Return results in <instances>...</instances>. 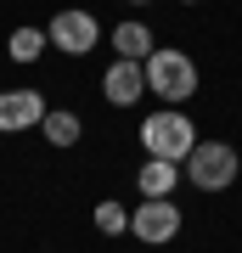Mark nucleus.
<instances>
[{
	"label": "nucleus",
	"instance_id": "f257e3e1",
	"mask_svg": "<svg viewBox=\"0 0 242 253\" xmlns=\"http://www.w3.org/2000/svg\"><path fill=\"white\" fill-rule=\"evenodd\" d=\"M141 146H146V158L186 163L192 146H197V129H192V118L180 113V107H163V113H152V118L141 124Z\"/></svg>",
	"mask_w": 242,
	"mask_h": 253
},
{
	"label": "nucleus",
	"instance_id": "f03ea898",
	"mask_svg": "<svg viewBox=\"0 0 242 253\" xmlns=\"http://www.w3.org/2000/svg\"><path fill=\"white\" fill-rule=\"evenodd\" d=\"M146 90H158L169 107H180V101L197 90V62L186 51H152L146 56Z\"/></svg>",
	"mask_w": 242,
	"mask_h": 253
},
{
	"label": "nucleus",
	"instance_id": "7ed1b4c3",
	"mask_svg": "<svg viewBox=\"0 0 242 253\" xmlns=\"http://www.w3.org/2000/svg\"><path fill=\"white\" fill-rule=\"evenodd\" d=\"M186 174H192L197 191H225V186L237 180V152L225 141H197L192 158H186Z\"/></svg>",
	"mask_w": 242,
	"mask_h": 253
},
{
	"label": "nucleus",
	"instance_id": "20e7f679",
	"mask_svg": "<svg viewBox=\"0 0 242 253\" xmlns=\"http://www.w3.org/2000/svg\"><path fill=\"white\" fill-rule=\"evenodd\" d=\"M45 34H51V45H56V51H68V56H90V51L101 45V23L90 17V11H79V6L56 11Z\"/></svg>",
	"mask_w": 242,
	"mask_h": 253
},
{
	"label": "nucleus",
	"instance_id": "39448f33",
	"mask_svg": "<svg viewBox=\"0 0 242 253\" xmlns=\"http://www.w3.org/2000/svg\"><path fill=\"white\" fill-rule=\"evenodd\" d=\"M130 231L141 236V242L163 248V242H175V236H180V208H175L169 197H146V203L130 214Z\"/></svg>",
	"mask_w": 242,
	"mask_h": 253
},
{
	"label": "nucleus",
	"instance_id": "423d86ee",
	"mask_svg": "<svg viewBox=\"0 0 242 253\" xmlns=\"http://www.w3.org/2000/svg\"><path fill=\"white\" fill-rule=\"evenodd\" d=\"M40 124H45V96L40 90H0V135L40 129Z\"/></svg>",
	"mask_w": 242,
	"mask_h": 253
},
{
	"label": "nucleus",
	"instance_id": "0eeeda50",
	"mask_svg": "<svg viewBox=\"0 0 242 253\" xmlns=\"http://www.w3.org/2000/svg\"><path fill=\"white\" fill-rule=\"evenodd\" d=\"M101 90H107L113 107H135V96L146 90V62H130V56H118L107 68V79H101Z\"/></svg>",
	"mask_w": 242,
	"mask_h": 253
},
{
	"label": "nucleus",
	"instance_id": "6e6552de",
	"mask_svg": "<svg viewBox=\"0 0 242 253\" xmlns=\"http://www.w3.org/2000/svg\"><path fill=\"white\" fill-rule=\"evenodd\" d=\"M113 45H118V56H130V62H146L158 45H152V28H141V23H118L113 28Z\"/></svg>",
	"mask_w": 242,
	"mask_h": 253
},
{
	"label": "nucleus",
	"instance_id": "1a4fd4ad",
	"mask_svg": "<svg viewBox=\"0 0 242 253\" xmlns=\"http://www.w3.org/2000/svg\"><path fill=\"white\" fill-rule=\"evenodd\" d=\"M135 180H141V191H146V197H169V191H175V180H180V163H163V158H146Z\"/></svg>",
	"mask_w": 242,
	"mask_h": 253
},
{
	"label": "nucleus",
	"instance_id": "9d476101",
	"mask_svg": "<svg viewBox=\"0 0 242 253\" xmlns=\"http://www.w3.org/2000/svg\"><path fill=\"white\" fill-rule=\"evenodd\" d=\"M40 129H45V141H51V146H73V141H79V129H85V124H79V118H73L68 107H51V113H45V124H40Z\"/></svg>",
	"mask_w": 242,
	"mask_h": 253
},
{
	"label": "nucleus",
	"instance_id": "9b49d317",
	"mask_svg": "<svg viewBox=\"0 0 242 253\" xmlns=\"http://www.w3.org/2000/svg\"><path fill=\"white\" fill-rule=\"evenodd\" d=\"M45 40H51V34H45V28H17V34H11V62H34V56L45 51Z\"/></svg>",
	"mask_w": 242,
	"mask_h": 253
},
{
	"label": "nucleus",
	"instance_id": "f8f14e48",
	"mask_svg": "<svg viewBox=\"0 0 242 253\" xmlns=\"http://www.w3.org/2000/svg\"><path fill=\"white\" fill-rule=\"evenodd\" d=\"M96 231H101V236H124V231H130V208L113 203V197L96 203Z\"/></svg>",
	"mask_w": 242,
	"mask_h": 253
},
{
	"label": "nucleus",
	"instance_id": "ddd939ff",
	"mask_svg": "<svg viewBox=\"0 0 242 253\" xmlns=\"http://www.w3.org/2000/svg\"><path fill=\"white\" fill-rule=\"evenodd\" d=\"M180 6H197V0H180Z\"/></svg>",
	"mask_w": 242,
	"mask_h": 253
},
{
	"label": "nucleus",
	"instance_id": "4468645a",
	"mask_svg": "<svg viewBox=\"0 0 242 253\" xmlns=\"http://www.w3.org/2000/svg\"><path fill=\"white\" fill-rule=\"evenodd\" d=\"M130 6H146V0H130Z\"/></svg>",
	"mask_w": 242,
	"mask_h": 253
}]
</instances>
